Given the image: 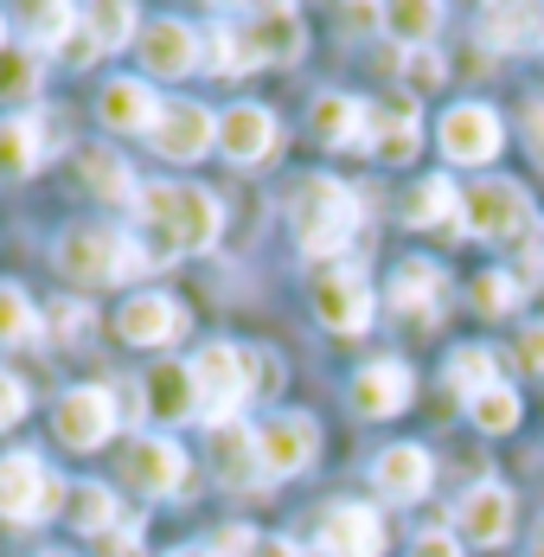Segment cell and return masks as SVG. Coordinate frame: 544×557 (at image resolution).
Instances as JSON below:
<instances>
[{"mask_svg":"<svg viewBox=\"0 0 544 557\" xmlns=\"http://www.w3.org/2000/svg\"><path fill=\"white\" fill-rule=\"evenodd\" d=\"M141 224L154 237V257H180V250H212L218 244V199L206 186H141Z\"/></svg>","mask_w":544,"mask_h":557,"instance_id":"6da1fadb","label":"cell"},{"mask_svg":"<svg viewBox=\"0 0 544 557\" xmlns=\"http://www.w3.org/2000/svg\"><path fill=\"white\" fill-rule=\"evenodd\" d=\"M288 224H295V244L308 257H339L353 244V224H359V193L333 173H308L288 193Z\"/></svg>","mask_w":544,"mask_h":557,"instance_id":"7a4b0ae2","label":"cell"},{"mask_svg":"<svg viewBox=\"0 0 544 557\" xmlns=\"http://www.w3.org/2000/svg\"><path fill=\"white\" fill-rule=\"evenodd\" d=\"M193 385H199V417L206 423H237V410H244V397H257V372H250V352L244 346H231V339H218V346H199V359H193Z\"/></svg>","mask_w":544,"mask_h":557,"instance_id":"3957f363","label":"cell"},{"mask_svg":"<svg viewBox=\"0 0 544 557\" xmlns=\"http://www.w3.org/2000/svg\"><path fill=\"white\" fill-rule=\"evenodd\" d=\"M58 500H71L64 487H58V474L39 461V455H26V448H13V455H0V519H13V525H39V519H52Z\"/></svg>","mask_w":544,"mask_h":557,"instance_id":"277c9868","label":"cell"},{"mask_svg":"<svg viewBox=\"0 0 544 557\" xmlns=\"http://www.w3.org/2000/svg\"><path fill=\"white\" fill-rule=\"evenodd\" d=\"M58 270H64L71 282H109V276L141 270V250H128L122 231L77 224V231H64V244H58Z\"/></svg>","mask_w":544,"mask_h":557,"instance_id":"5b68a950","label":"cell"},{"mask_svg":"<svg viewBox=\"0 0 544 557\" xmlns=\"http://www.w3.org/2000/svg\"><path fill=\"white\" fill-rule=\"evenodd\" d=\"M461 231L468 237H519V231H532V199L512 186V180H481V186H468L461 193Z\"/></svg>","mask_w":544,"mask_h":557,"instance_id":"8992f818","label":"cell"},{"mask_svg":"<svg viewBox=\"0 0 544 557\" xmlns=\"http://www.w3.org/2000/svg\"><path fill=\"white\" fill-rule=\"evenodd\" d=\"M435 141H442V154H448L455 168H487L493 154L506 148V128H499V115H493L487 103H455V110L442 115Z\"/></svg>","mask_w":544,"mask_h":557,"instance_id":"52a82bcc","label":"cell"},{"mask_svg":"<svg viewBox=\"0 0 544 557\" xmlns=\"http://www.w3.org/2000/svg\"><path fill=\"white\" fill-rule=\"evenodd\" d=\"M314 448H321V430H314V417H301V410H282V417H270V423L257 430V461H263L270 481L301 474V468L314 461Z\"/></svg>","mask_w":544,"mask_h":557,"instance_id":"ba28073f","label":"cell"},{"mask_svg":"<svg viewBox=\"0 0 544 557\" xmlns=\"http://www.w3.org/2000/svg\"><path fill=\"white\" fill-rule=\"evenodd\" d=\"M314 321L333 327V334H359V327L372 321V282H366V270L333 263V270L314 282Z\"/></svg>","mask_w":544,"mask_h":557,"instance_id":"9c48e42d","label":"cell"},{"mask_svg":"<svg viewBox=\"0 0 544 557\" xmlns=\"http://www.w3.org/2000/svg\"><path fill=\"white\" fill-rule=\"evenodd\" d=\"M58 443L64 448H103L109 430H115V391L109 385H77L58 397V417H52Z\"/></svg>","mask_w":544,"mask_h":557,"instance_id":"30bf717a","label":"cell"},{"mask_svg":"<svg viewBox=\"0 0 544 557\" xmlns=\"http://www.w3.org/2000/svg\"><path fill=\"white\" fill-rule=\"evenodd\" d=\"M148 141H154V154H166V161H199L218 141V115L206 103H161Z\"/></svg>","mask_w":544,"mask_h":557,"instance_id":"8fae6325","label":"cell"},{"mask_svg":"<svg viewBox=\"0 0 544 557\" xmlns=\"http://www.w3.org/2000/svg\"><path fill=\"white\" fill-rule=\"evenodd\" d=\"M237 33H244V46L257 64H295L301 46H308V33H301V13L295 7H250L244 20H237Z\"/></svg>","mask_w":544,"mask_h":557,"instance_id":"7c38bea8","label":"cell"},{"mask_svg":"<svg viewBox=\"0 0 544 557\" xmlns=\"http://www.w3.org/2000/svg\"><path fill=\"white\" fill-rule=\"evenodd\" d=\"M122 481L128 487H141V494H180L186 487V455L180 443H166V436H141V443L122 448Z\"/></svg>","mask_w":544,"mask_h":557,"instance_id":"4fadbf2b","label":"cell"},{"mask_svg":"<svg viewBox=\"0 0 544 557\" xmlns=\"http://www.w3.org/2000/svg\"><path fill=\"white\" fill-rule=\"evenodd\" d=\"M314 545L326 557H379L384 552V525L372 506H326L321 525H314Z\"/></svg>","mask_w":544,"mask_h":557,"instance_id":"5bb4252c","label":"cell"},{"mask_svg":"<svg viewBox=\"0 0 544 557\" xmlns=\"http://www.w3.org/2000/svg\"><path fill=\"white\" fill-rule=\"evenodd\" d=\"M115 334L128 346H166L173 334H186V308L173 295H128L115 314Z\"/></svg>","mask_w":544,"mask_h":557,"instance_id":"9a60e30c","label":"cell"},{"mask_svg":"<svg viewBox=\"0 0 544 557\" xmlns=\"http://www.w3.org/2000/svg\"><path fill=\"white\" fill-rule=\"evenodd\" d=\"M218 148H224L237 168L263 161L275 148V115L263 110V103H231V110L218 115Z\"/></svg>","mask_w":544,"mask_h":557,"instance_id":"2e32d148","label":"cell"},{"mask_svg":"<svg viewBox=\"0 0 544 557\" xmlns=\"http://www.w3.org/2000/svg\"><path fill=\"white\" fill-rule=\"evenodd\" d=\"M308 122H314V141H326V148H372V103H359V97L326 90Z\"/></svg>","mask_w":544,"mask_h":557,"instance_id":"e0dca14e","label":"cell"},{"mask_svg":"<svg viewBox=\"0 0 544 557\" xmlns=\"http://www.w3.org/2000/svg\"><path fill=\"white\" fill-rule=\"evenodd\" d=\"M430 481H435V468H430V455H423L417 443H397V448H384L379 461H372V487H379L384 500H423Z\"/></svg>","mask_w":544,"mask_h":557,"instance_id":"ac0fdd59","label":"cell"},{"mask_svg":"<svg viewBox=\"0 0 544 557\" xmlns=\"http://www.w3.org/2000/svg\"><path fill=\"white\" fill-rule=\"evenodd\" d=\"M141 64L154 71V77H186L193 64H199V33L193 26H180V20H154V26H141Z\"/></svg>","mask_w":544,"mask_h":557,"instance_id":"d6986e66","label":"cell"},{"mask_svg":"<svg viewBox=\"0 0 544 557\" xmlns=\"http://www.w3.org/2000/svg\"><path fill=\"white\" fill-rule=\"evenodd\" d=\"M404 404H410V366L404 359H372L353 379V410L359 417H397Z\"/></svg>","mask_w":544,"mask_h":557,"instance_id":"ffe728a7","label":"cell"},{"mask_svg":"<svg viewBox=\"0 0 544 557\" xmlns=\"http://www.w3.org/2000/svg\"><path fill=\"white\" fill-rule=\"evenodd\" d=\"M455 519H461V539H474V545H506L512 539V494L506 487H468L461 506H455Z\"/></svg>","mask_w":544,"mask_h":557,"instance_id":"44dd1931","label":"cell"},{"mask_svg":"<svg viewBox=\"0 0 544 557\" xmlns=\"http://www.w3.org/2000/svg\"><path fill=\"white\" fill-rule=\"evenodd\" d=\"M372 148H379L391 168H404V161L423 148V122H417V103H410V97L372 103Z\"/></svg>","mask_w":544,"mask_h":557,"instance_id":"7402d4cb","label":"cell"},{"mask_svg":"<svg viewBox=\"0 0 544 557\" xmlns=\"http://www.w3.org/2000/svg\"><path fill=\"white\" fill-rule=\"evenodd\" d=\"M148 417H154V423H193V417H199V385H193V366H173V359H166V366H154V372H148Z\"/></svg>","mask_w":544,"mask_h":557,"instance_id":"603a6c76","label":"cell"},{"mask_svg":"<svg viewBox=\"0 0 544 557\" xmlns=\"http://www.w3.org/2000/svg\"><path fill=\"white\" fill-rule=\"evenodd\" d=\"M97 115H103V128H154V115H161V103H154V90L141 84V77H115V84H103V97H97Z\"/></svg>","mask_w":544,"mask_h":557,"instance_id":"cb8c5ba5","label":"cell"},{"mask_svg":"<svg viewBox=\"0 0 544 557\" xmlns=\"http://www.w3.org/2000/svg\"><path fill=\"white\" fill-rule=\"evenodd\" d=\"M481 39L499 46V52L544 46V7H487V13H481Z\"/></svg>","mask_w":544,"mask_h":557,"instance_id":"d4e9b609","label":"cell"},{"mask_svg":"<svg viewBox=\"0 0 544 557\" xmlns=\"http://www.w3.org/2000/svg\"><path fill=\"white\" fill-rule=\"evenodd\" d=\"M46 122H33V115H7L0 122V173H13V180H26V173L46 161Z\"/></svg>","mask_w":544,"mask_h":557,"instance_id":"484cf974","label":"cell"},{"mask_svg":"<svg viewBox=\"0 0 544 557\" xmlns=\"http://www.w3.org/2000/svg\"><path fill=\"white\" fill-rule=\"evenodd\" d=\"M212 461L224 481H263V461H257V430H244V423H218L212 430Z\"/></svg>","mask_w":544,"mask_h":557,"instance_id":"4316f807","label":"cell"},{"mask_svg":"<svg viewBox=\"0 0 544 557\" xmlns=\"http://www.w3.org/2000/svg\"><path fill=\"white\" fill-rule=\"evenodd\" d=\"M461 219V186L455 180H417L410 193H404V224H448Z\"/></svg>","mask_w":544,"mask_h":557,"instance_id":"83f0119b","label":"cell"},{"mask_svg":"<svg viewBox=\"0 0 544 557\" xmlns=\"http://www.w3.org/2000/svg\"><path fill=\"white\" fill-rule=\"evenodd\" d=\"M77 168H84V180H90V193L97 199H141V186H135V173H128V161L115 154V148H84L77 154Z\"/></svg>","mask_w":544,"mask_h":557,"instance_id":"f1b7e54d","label":"cell"},{"mask_svg":"<svg viewBox=\"0 0 544 557\" xmlns=\"http://www.w3.org/2000/svg\"><path fill=\"white\" fill-rule=\"evenodd\" d=\"M384 33L404 39V52H417V46H430L435 33H442V7H430V0H397V7H384Z\"/></svg>","mask_w":544,"mask_h":557,"instance_id":"f546056e","label":"cell"},{"mask_svg":"<svg viewBox=\"0 0 544 557\" xmlns=\"http://www.w3.org/2000/svg\"><path fill=\"white\" fill-rule=\"evenodd\" d=\"M84 33H90V46H97V52H115V46H128V33H141V13H135V7H122V0L84 7Z\"/></svg>","mask_w":544,"mask_h":557,"instance_id":"4dcf8cb0","label":"cell"},{"mask_svg":"<svg viewBox=\"0 0 544 557\" xmlns=\"http://www.w3.org/2000/svg\"><path fill=\"white\" fill-rule=\"evenodd\" d=\"M448 385L474 404L481 391L499 385V359H493L487 346H455V359H448Z\"/></svg>","mask_w":544,"mask_h":557,"instance_id":"1f68e13d","label":"cell"},{"mask_svg":"<svg viewBox=\"0 0 544 557\" xmlns=\"http://www.w3.org/2000/svg\"><path fill=\"white\" fill-rule=\"evenodd\" d=\"M435 295H442V270H435V263H423V257L397 263V276H391V308H430Z\"/></svg>","mask_w":544,"mask_h":557,"instance_id":"d6a6232c","label":"cell"},{"mask_svg":"<svg viewBox=\"0 0 544 557\" xmlns=\"http://www.w3.org/2000/svg\"><path fill=\"white\" fill-rule=\"evenodd\" d=\"M33 334H39V308L26 301L20 282H0V346H20Z\"/></svg>","mask_w":544,"mask_h":557,"instance_id":"836d02e7","label":"cell"},{"mask_svg":"<svg viewBox=\"0 0 544 557\" xmlns=\"http://www.w3.org/2000/svg\"><path fill=\"white\" fill-rule=\"evenodd\" d=\"M71 525H77V532H109V525H115V494H109L103 481H84V487L71 494Z\"/></svg>","mask_w":544,"mask_h":557,"instance_id":"e575fe53","label":"cell"},{"mask_svg":"<svg viewBox=\"0 0 544 557\" xmlns=\"http://www.w3.org/2000/svg\"><path fill=\"white\" fill-rule=\"evenodd\" d=\"M206 64H212L218 77H244L257 58H250V46H244L237 26H218V33H206Z\"/></svg>","mask_w":544,"mask_h":557,"instance_id":"d590c367","label":"cell"},{"mask_svg":"<svg viewBox=\"0 0 544 557\" xmlns=\"http://www.w3.org/2000/svg\"><path fill=\"white\" fill-rule=\"evenodd\" d=\"M468 410H474V423H481L487 436H506V430H519V397H512L506 385L481 391V397H474Z\"/></svg>","mask_w":544,"mask_h":557,"instance_id":"8d00e7d4","label":"cell"},{"mask_svg":"<svg viewBox=\"0 0 544 557\" xmlns=\"http://www.w3.org/2000/svg\"><path fill=\"white\" fill-rule=\"evenodd\" d=\"M77 20H84V13H77V7H33V13H26V33H33V39H39V46H64V39H71V33H77Z\"/></svg>","mask_w":544,"mask_h":557,"instance_id":"74e56055","label":"cell"},{"mask_svg":"<svg viewBox=\"0 0 544 557\" xmlns=\"http://www.w3.org/2000/svg\"><path fill=\"white\" fill-rule=\"evenodd\" d=\"M474 308L487 314V321H499V314H512L519 308V282L499 276V270H487V276H474Z\"/></svg>","mask_w":544,"mask_h":557,"instance_id":"f35d334b","label":"cell"},{"mask_svg":"<svg viewBox=\"0 0 544 557\" xmlns=\"http://www.w3.org/2000/svg\"><path fill=\"white\" fill-rule=\"evenodd\" d=\"M33 90H39V58L0 52V97H33Z\"/></svg>","mask_w":544,"mask_h":557,"instance_id":"ab89813d","label":"cell"},{"mask_svg":"<svg viewBox=\"0 0 544 557\" xmlns=\"http://www.w3.org/2000/svg\"><path fill=\"white\" fill-rule=\"evenodd\" d=\"M404 90H410V97H417V90H442V52H435V46L404 52Z\"/></svg>","mask_w":544,"mask_h":557,"instance_id":"60d3db41","label":"cell"},{"mask_svg":"<svg viewBox=\"0 0 544 557\" xmlns=\"http://www.w3.org/2000/svg\"><path fill=\"white\" fill-rule=\"evenodd\" d=\"M90 327H97V314H90L84 301H58V314H52V339H58V346L90 339Z\"/></svg>","mask_w":544,"mask_h":557,"instance_id":"b9f144b4","label":"cell"},{"mask_svg":"<svg viewBox=\"0 0 544 557\" xmlns=\"http://www.w3.org/2000/svg\"><path fill=\"white\" fill-rule=\"evenodd\" d=\"M257 545H263V539H257L250 525H224V532L212 539V552H218V557H250Z\"/></svg>","mask_w":544,"mask_h":557,"instance_id":"7bdbcfd3","label":"cell"},{"mask_svg":"<svg viewBox=\"0 0 544 557\" xmlns=\"http://www.w3.org/2000/svg\"><path fill=\"white\" fill-rule=\"evenodd\" d=\"M519 128H526V148H532V161L544 168V97H532V103L519 110Z\"/></svg>","mask_w":544,"mask_h":557,"instance_id":"ee69618b","label":"cell"},{"mask_svg":"<svg viewBox=\"0 0 544 557\" xmlns=\"http://www.w3.org/2000/svg\"><path fill=\"white\" fill-rule=\"evenodd\" d=\"M20 417H26V385H20L13 372H0V430L20 423Z\"/></svg>","mask_w":544,"mask_h":557,"instance_id":"f6af8a7d","label":"cell"},{"mask_svg":"<svg viewBox=\"0 0 544 557\" xmlns=\"http://www.w3.org/2000/svg\"><path fill=\"white\" fill-rule=\"evenodd\" d=\"M58 58H64V64H77V71H84V64H97V46H90V33H84V20H77V33H71V39H64V46H58Z\"/></svg>","mask_w":544,"mask_h":557,"instance_id":"bcb514c9","label":"cell"},{"mask_svg":"<svg viewBox=\"0 0 544 557\" xmlns=\"http://www.w3.org/2000/svg\"><path fill=\"white\" fill-rule=\"evenodd\" d=\"M519 366L526 372H544V327H526L519 334Z\"/></svg>","mask_w":544,"mask_h":557,"instance_id":"7dc6e473","label":"cell"},{"mask_svg":"<svg viewBox=\"0 0 544 557\" xmlns=\"http://www.w3.org/2000/svg\"><path fill=\"white\" fill-rule=\"evenodd\" d=\"M417 557H461V545H455L448 532H423V539H417Z\"/></svg>","mask_w":544,"mask_h":557,"instance_id":"c3c4849f","label":"cell"},{"mask_svg":"<svg viewBox=\"0 0 544 557\" xmlns=\"http://www.w3.org/2000/svg\"><path fill=\"white\" fill-rule=\"evenodd\" d=\"M282 385V366H275L270 352H257V391H275Z\"/></svg>","mask_w":544,"mask_h":557,"instance_id":"681fc988","label":"cell"},{"mask_svg":"<svg viewBox=\"0 0 544 557\" xmlns=\"http://www.w3.org/2000/svg\"><path fill=\"white\" fill-rule=\"evenodd\" d=\"M103 557H141V545H135V532H115L103 545Z\"/></svg>","mask_w":544,"mask_h":557,"instance_id":"f907efd6","label":"cell"},{"mask_svg":"<svg viewBox=\"0 0 544 557\" xmlns=\"http://www.w3.org/2000/svg\"><path fill=\"white\" fill-rule=\"evenodd\" d=\"M250 557H301V545H288V539H263Z\"/></svg>","mask_w":544,"mask_h":557,"instance_id":"816d5d0a","label":"cell"},{"mask_svg":"<svg viewBox=\"0 0 544 557\" xmlns=\"http://www.w3.org/2000/svg\"><path fill=\"white\" fill-rule=\"evenodd\" d=\"M173 557H218L212 545H193V552H173Z\"/></svg>","mask_w":544,"mask_h":557,"instance_id":"f5cc1de1","label":"cell"},{"mask_svg":"<svg viewBox=\"0 0 544 557\" xmlns=\"http://www.w3.org/2000/svg\"><path fill=\"white\" fill-rule=\"evenodd\" d=\"M539 557H544V525H539Z\"/></svg>","mask_w":544,"mask_h":557,"instance_id":"db71d44e","label":"cell"},{"mask_svg":"<svg viewBox=\"0 0 544 557\" xmlns=\"http://www.w3.org/2000/svg\"><path fill=\"white\" fill-rule=\"evenodd\" d=\"M46 557H58V552H46Z\"/></svg>","mask_w":544,"mask_h":557,"instance_id":"11a10c76","label":"cell"}]
</instances>
